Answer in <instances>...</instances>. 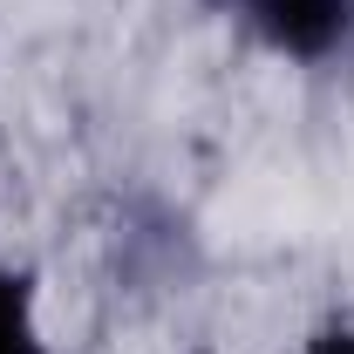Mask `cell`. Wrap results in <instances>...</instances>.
Masks as SVG:
<instances>
[{
	"label": "cell",
	"instance_id": "obj_2",
	"mask_svg": "<svg viewBox=\"0 0 354 354\" xmlns=\"http://www.w3.org/2000/svg\"><path fill=\"white\" fill-rule=\"evenodd\" d=\"M0 354H48L41 327H35V293L7 266H0Z\"/></svg>",
	"mask_w": 354,
	"mask_h": 354
},
{
	"label": "cell",
	"instance_id": "obj_1",
	"mask_svg": "<svg viewBox=\"0 0 354 354\" xmlns=\"http://www.w3.org/2000/svg\"><path fill=\"white\" fill-rule=\"evenodd\" d=\"M212 14H225L279 62L327 68L354 55V0H212Z\"/></svg>",
	"mask_w": 354,
	"mask_h": 354
},
{
	"label": "cell",
	"instance_id": "obj_3",
	"mask_svg": "<svg viewBox=\"0 0 354 354\" xmlns=\"http://www.w3.org/2000/svg\"><path fill=\"white\" fill-rule=\"evenodd\" d=\"M307 354H354V327H327V334H313Z\"/></svg>",
	"mask_w": 354,
	"mask_h": 354
}]
</instances>
